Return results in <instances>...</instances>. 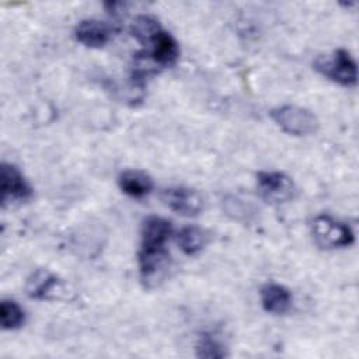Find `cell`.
I'll use <instances>...</instances> for the list:
<instances>
[{"label": "cell", "mask_w": 359, "mask_h": 359, "mask_svg": "<svg viewBox=\"0 0 359 359\" xmlns=\"http://www.w3.org/2000/svg\"><path fill=\"white\" fill-rule=\"evenodd\" d=\"M314 67L324 77L345 87H352L358 81L356 62L345 49H338L331 55L317 57Z\"/></svg>", "instance_id": "obj_1"}, {"label": "cell", "mask_w": 359, "mask_h": 359, "mask_svg": "<svg viewBox=\"0 0 359 359\" xmlns=\"http://www.w3.org/2000/svg\"><path fill=\"white\" fill-rule=\"evenodd\" d=\"M269 115L283 132L293 136H307L314 133L318 128L316 115L297 105H282L273 108Z\"/></svg>", "instance_id": "obj_2"}, {"label": "cell", "mask_w": 359, "mask_h": 359, "mask_svg": "<svg viewBox=\"0 0 359 359\" xmlns=\"http://www.w3.org/2000/svg\"><path fill=\"white\" fill-rule=\"evenodd\" d=\"M311 229L317 244L323 248H344L349 247L355 241V236L351 227L331 217L330 215L316 216Z\"/></svg>", "instance_id": "obj_3"}, {"label": "cell", "mask_w": 359, "mask_h": 359, "mask_svg": "<svg viewBox=\"0 0 359 359\" xmlns=\"http://www.w3.org/2000/svg\"><path fill=\"white\" fill-rule=\"evenodd\" d=\"M257 188L262 199L271 203H283L293 199L296 187L290 177L279 171H261L257 175Z\"/></svg>", "instance_id": "obj_4"}, {"label": "cell", "mask_w": 359, "mask_h": 359, "mask_svg": "<svg viewBox=\"0 0 359 359\" xmlns=\"http://www.w3.org/2000/svg\"><path fill=\"white\" fill-rule=\"evenodd\" d=\"M160 198L170 210L185 217L198 216L203 210V199L199 192L187 187L165 188Z\"/></svg>", "instance_id": "obj_5"}, {"label": "cell", "mask_w": 359, "mask_h": 359, "mask_svg": "<svg viewBox=\"0 0 359 359\" xmlns=\"http://www.w3.org/2000/svg\"><path fill=\"white\" fill-rule=\"evenodd\" d=\"M144 46L149 48L144 55L160 67H168L172 66L178 57H180V46L175 38L164 31L163 28H158L144 43Z\"/></svg>", "instance_id": "obj_6"}, {"label": "cell", "mask_w": 359, "mask_h": 359, "mask_svg": "<svg viewBox=\"0 0 359 359\" xmlns=\"http://www.w3.org/2000/svg\"><path fill=\"white\" fill-rule=\"evenodd\" d=\"M1 202L3 205L11 202H24L31 198L32 188L21 174V171L8 163H3L0 168Z\"/></svg>", "instance_id": "obj_7"}, {"label": "cell", "mask_w": 359, "mask_h": 359, "mask_svg": "<svg viewBox=\"0 0 359 359\" xmlns=\"http://www.w3.org/2000/svg\"><path fill=\"white\" fill-rule=\"evenodd\" d=\"M137 261L142 280L151 285L161 279L168 269L170 254L165 247H140Z\"/></svg>", "instance_id": "obj_8"}, {"label": "cell", "mask_w": 359, "mask_h": 359, "mask_svg": "<svg viewBox=\"0 0 359 359\" xmlns=\"http://www.w3.org/2000/svg\"><path fill=\"white\" fill-rule=\"evenodd\" d=\"M74 36L87 48H102L111 38V28L98 20H83L77 24Z\"/></svg>", "instance_id": "obj_9"}, {"label": "cell", "mask_w": 359, "mask_h": 359, "mask_svg": "<svg viewBox=\"0 0 359 359\" xmlns=\"http://www.w3.org/2000/svg\"><path fill=\"white\" fill-rule=\"evenodd\" d=\"M60 286V280L56 275L46 269L34 271L25 283V292L31 299L46 300L50 299Z\"/></svg>", "instance_id": "obj_10"}, {"label": "cell", "mask_w": 359, "mask_h": 359, "mask_svg": "<svg viewBox=\"0 0 359 359\" xmlns=\"http://www.w3.org/2000/svg\"><path fill=\"white\" fill-rule=\"evenodd\" d=\"M261 304L265 311L272 314H285L292 307V293L279 283H266L261 287Z\"/></svg>", "instance_id": "obj_11"}, {"label": "cell", "mask_w": 359, "mask_h": 359, "mask_svg": "<svg viewBox=\"0 0 359 359\" xmlns=\"http://www.w3.org/2000/svg\"><path fill=\"white\" fill-rule=\"evenodd\" d=\"M140 247H165L172 234V224L158 216L147 217L142 224Z\"/></svg>", "instance_id": "obj_12"}, {"label": "cell", "mask_w": 359, "mask_h": 359, "mask_svg": "<svg viewBox=\"0 0 359 359\" xmlns=\"http://www.w3.org/2000/svg\"><path fill=\"white\" fill-rule=\"evenodd\" d=\"M118 185L128 196L140 199L153 189V180L140 170H125L118 177Z\"/></svg>", "instance_id": "obj_13"}, {"label": "cell", "mask_w": 359, "mask_h": 359, "mask_svg": "<svg viewBox=\"0 0 359 359\" xmlns=\"http://www.w3.org/2000/svg\"><path fill=\"white\" fill-rule=\"evenodd\" d=\"M177 241L182 252L187 255H195L201 252L209 241L208 233L198 226H187L180 230Z\"/></svg>", "instance_id": "obj_14"}, {"label": "cell", "mask_w": 359, "mask_h": 359, "mask_svg": "<svg viewBox=\"0 0 359 359\" xmlns=\"http://www.w3.org/2000/svg\"><path fill=\"white\" fill-rule=\"evenodd\" d=\"M0 321L3 330L20 328L25 321V313L14 300H1L0 303Z\"/></svg>", "instance_id": "obj_15"}, {"label": "cell", "mask_w": 359, "mask_h": 359, "mask_svg": "<svg viewBox=\"0 0 359 359\" xmlns=\"http://www.w3.org/2000/svg\"><path fill=\"white\" fill-rule=\"evenodd\" d=\"M196 356L205 359H222L227 356L226 346L213 335H202L195 345Z\"/></svg>", "instance_id": "obj_16"}, {"label": "cell", "mask_w": 359, "mask_h": 359, "mask_svg": "<svg viewBox=\"0 0 359 359\" xmlns=\"http://www.w3.org/2000/svg\"><path fill=\"white\" fill-rule=\"evenodd\" d=\"M161 28L160 24L147 15H140L135 20L133 25H132V35L142 43L144 45L146 41L158 29Z\"/></svg>", "instance_id": "obj_17"}]
</instances>
